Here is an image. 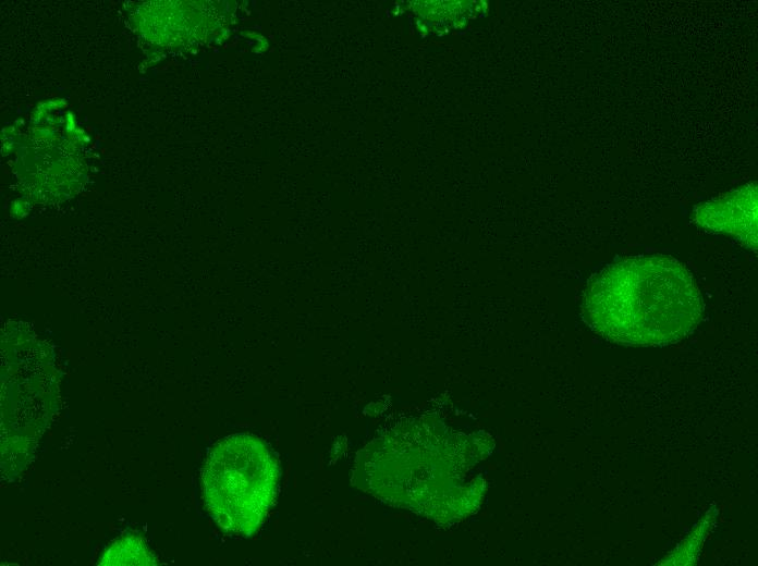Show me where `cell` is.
I'll use <instances>...</instances> for the list:
<instances>
[{
    "mask_svg": "<svg viewBox=\"0 0 758 566\" xmlns=\"http://www.w3.org/2000/svg\"><path fill=\"white\" fill-rule=\"evenodd\" d=\"M279 467L258 436L236 433L217 442L207 456L203 494L220 529L249 537L267 516L278 491Z\"/></svg>",
    "mask_w": 758,
    "mask_h": 566,
    "instance_id": "obj_2",
    "label": "cell"
},
{
    "mask_svg": "<svg viewBox=\"0 0 758 566\" xmlns=\"http://www.w3.org/2000/svg\"><path fill=\"white\" fill-rule=\"evenodd\" d=\"M704 310L689 271L664 256H636L602 269L584 311L603 337L624 345H664L687 335Z\"/></svg>",
    "mask_w": 758,
    "mask_h": 566,
    "instance_id": "obj_1",
    "label": "cell"
},
{
    "mask_svg": "<svg viewBox=\"0 0 758 566\" xmlns=\"http://www.w3.org/2000/svg\"><path fill=\"white\" fill-rule=\"evenodd\" d=\"M696 223L704 227L732 234L750 249L757 246V187L756 183L731 192L723 198L697 208Z\"/></svg>",
    "mask_w": 758,
    "mask_h": 566,
    "instance_id": "obj_3",
    "label": "cell"
},
{
    "mask_svg": "<svg viewBox=\"0 0 758 566\" xmlns=\"http://www.w3.org/2000/svg\"><path fill=\"white\" fill-rule=\"evenodd\" d=\"M100 565H152L154 557L145 543L135 537L117 540L102 556Z\"/></svg>",
    "mask_w": 758,
    "mask_h": 566,
    "instance_id": "obj_4",
    "label": "cell"
}]
</instances>
